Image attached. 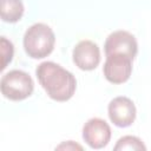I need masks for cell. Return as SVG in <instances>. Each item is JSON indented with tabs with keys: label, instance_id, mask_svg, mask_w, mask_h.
Wrapping results in <instances>:
<instances>
[{
	"label": "cell",
	"instance_id": "3",
	"mask_svg": "<svg viewBox=\"0 0 151 151\" xmlns=\"http://www.w3.org/2000/svg\"><path fill=\"white\" fill-rule=\"evenodd\" d=\"M0 88L5 98L19 101L28 98L32 94L34 83L28 73L21 70H12L2 76Z\"/></svg>",
	"mask_w": 151,
	"mask_h": 151
},
{
	"label": "cell",
	"instance_id": "7",
	"mask_svg": "<svg viewBox=\"0 0 151 151\" xmlns=\"http://www.w3.org/2000/svg\"><path fill=\"white\" fill-rule=\"evenodd\" d=\"M109 118L118 127H127L136 119V106L127 97H116L109 104Z\"/></svg>",
	"mask_w": 151,
	"mask_h": 151
},
{
	"label": "cell",
	"instance_id": "6",
	"mask_svg": "<svg viewBox=\"0 0 151 151\" xmlns=\"http://www.w3.org/2000/svg\"><path fill=\"white\" fill-rule=\"evenodd\" d=\"M83 138L92 149H103L111 139L110 125L100 118H91L83 126Z\"/></svg>",
	"mask_w": 151,
	"mask_h": 151
},
{
	"label": "cell",
	"instance_id": "9",
	"mask_svg": "<svg viewBox=\"0 0 151 151\" xmlns=\"http://www.w3.org/2000/svg\"><path fill=\"white\" fill-rule=\"evenodd\" d=\"M24 4L21 0H0L1 19L6 22H17L24 14Z\"/></svg>",
	"mask_w": 151,
	"mask_h": 151
},
{
	"label": "cell",
	"instance_id": "1",
	"mask_svg": "<svg viewBox=\"0 0 151 151\" xmlns=\"http://www.w3.org/2000/svg\"><path fill=\"white\" fill-rule=\"evenodd\" d=\"M38 81L47 96L55 101H67L77 88L74 76L53 61H44L35 70Z\"/></svg>",
	"mask_w": 151,
	"mask_h": 151
},
{
	"label": "cell",
	"instance_id": "10",
	"mask_svg": "<svg viewBox=\"0 0 151 151\" xmlns=\"http://www.w3.org/2000/svg\"><path fill=\"white\" fill-rule=\"evenodd\" d=\"M116 151L118 150H146V146L143 144V142L134 136H124L118 139L117 144L113 147Z\"/></svg>",
	"mask_w": 151,
	"mask_h": 151
},
{
	"label": "cell",
	"instance_id": "11",
	"mask_svg": "<svg viewBox=\"0 0 151 151\" xmlns=\"http://www.w3.org/2000/svg\"><path fill=\"white\" fill-rule=\"evenodd\" d=\"M0 51H1V70H5L6 66L12 61L14 54L13 44L9 40H7L5 37H1L0 39Z\"/></svg>",
	"mask_w": 151,
	"mask_h": 151
},
{
	"label": "cell",
	"instance_id": "12",
	"mask_svg": "<svg viewBox=\"0 0 151 151\" xmlns=\"http://www.w3.org/2000/svg\"><path fill=\"white\" fill-rule=\"evenodd\" d=\"M57 149H58V150H60V149H66V150H76V149H78V150H83V146H80V145L73 143L72 140H70V142H67V143L60 144L59 146H57Z\"/></svg>",
	"mask_w": 151,
	"mask_h": 151
},
{
	"label": "cell",
	"instance_id": "8",
	"mask_svg": "<svg viewBox=\"0 0 151 151\" xmlns=\"http://www.w3.org/2000/svg\"><path fill=\"white\" fill-rule=\"evenodd\" d=\"M73 63L83 71H92L100 63V51L91 40H81L73 48Z\"/></svg>",
	"mask_w": 151,
	"mask_h": 151
},
{
	"label": "cell",
	"instance_id": "2",
	"mask_svg": "<svg viewBox=\"0 0 151 151\" xmlns=\"http://www.w3.org/2000/svg\"><path fill=\"white\" fill-rule=\"evenodd\" d=\"M55 35L52 28L42 22H37L27 28L24 35V48L28 57L42 59L54 48Z\"/></svg>",
	"mask_w": 151,
	"mask_h": 151
},
{
	"label": "cell",
	"instance_id": "4",
	"mask_svg": "<svg viewBox=\"0 0 151 151\" xmlns=\"http://www.w3.org/2000/svg\"><path fill=\"white\" fill-rule=\"evenodd\" d=\"M104 50L106 55L122 54L133 60L138 52V44L136 38L130 32L116 31L106 38Z\"/></svg>",
	"mask_w": 151,
	"mask_h": 151
},
{
	"label": "cell",
	"instance_id": "5",
	"mask_svg": "<svg viewBox=\"0 0 151 151\" xmlns=\"http://www.w3.org/2000/svg\"><path fill=\"white\" fill-rule=\"evenodd\" d=\"M103 73L107 81L112 84H123L129 80L132 73V59L122 54L106 55Z\"/></svg>",
	"mask_w": 151,
	"mask_h": 151
}]
</instances>
